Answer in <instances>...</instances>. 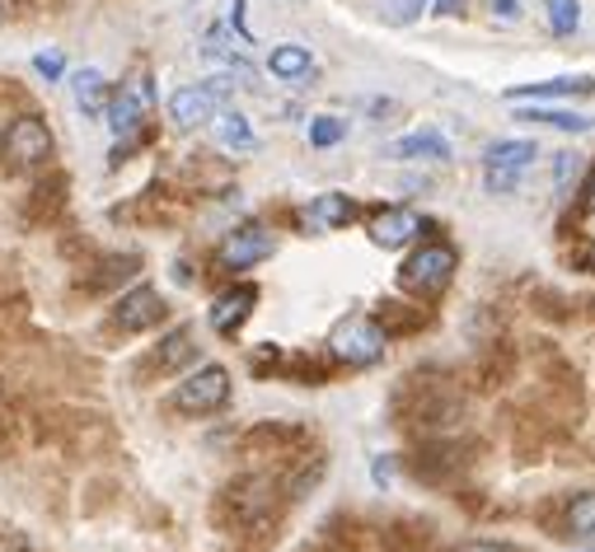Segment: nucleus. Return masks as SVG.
I'll list each match as a JSON object with an SVG mask.
<instances>
[{
	"label": "nucleus",
	"mask_w": 595,
	"mask_h": 552,
	"mask_svg": "<svg viewBox=\"0 0 595 552\" xmlns=\"http://www.w3.org/2000/svg\"><path fill=\"white\" fill-rule=\"evenodd\" d=\"M456 248L450 244H422L417 254L399 267V286L409 291V295H422V299H436L446 286H450V277H456Z\"/></svg>",
	"instance_id": "obj_1"
},
{
	"label": "nucleus",
	"mask_w": 595,
	"mask_h": 552,
	"mask_svg": "<svg viewBox=\"0 0 595 552\" xmlns=\"http://www.w3.org/2000/svg\"><path fill=\"white\" fill-rule=\"evenodd\" d=\"M52 150H57V140L42 118H14L5 136H0V160L10 169H38L52 160Z\"/></svg>",
	"instance_id": "obj_2"
},
{
	"label": "nucleus",
	"mask_w": 595,
	"mask_h": 552,
	"mask_svg": "<svg viewBox=\"0 0 595 552\" xmlns=\"http://www.w3.org/2000/svg\"><path fill=\"white\" fill-rule=\"evenodd\" d=\"M385 328L366 319V314H348L338 328H333V338H328V352H333L338 360H348V366H375V360L385 356Z\"/></svg>",
	"instance_id": "obj_3"
},
{
	"label": "nucleus",
	"mask_w": 595,
	"mask_h": 552,
	"mask_svg": "<svg viewBox=\"0 0 595 552\" xmlns=\"http://www.w3.org/2000/svg\"><path fill=\"white\" fill-rule=\"evenodd\" d=\"M272 501H277V482L268 478V473H244V478H234L226 487V511H230V519L240 529L268 525Z\"/></svg>",
	"instance_id": "obj_4"
},
{
	"label": "nucleus",
	"mask_w": 595,
	"mask_h": 552,
	"mask_svg": "<svg viewBox=\"0 0 595 552\" xmlns=\"http://www.w3.org/2000/svg\"><path fill=\"white\" fill-rule=\"evenodd\" d=\"M169 403H174L179 413H187V417L216 413V407L230 403V370H226V366H202V370H193L187 380H179V389H174V398H169Z\"/></svg>",
	"instance_id": "obj_5"
},
{
	"label": "nucleus",
	"mask_w": 595,
	"mask_h": 552,
	"mask_svg": "<svg viewBox=\"0 0 595 552\" xmlns=\"http://www.w3.org/2000/svg\"><path fill=\"white\" fill-rule=\"evenodd\" d=\"M108 127H113V136H136L141 122H146L150 113V81L141 75V81H127L118 94H108Z\"/></svg>",
	"instance_id": "obj_6"
},
{
	"label": "nucleus",
	"mask_w": 595,
	"mask_h": 552,
	"mask_svg": "<svg viewBox=\"0 0 595 552\" xmlns=\"http://www.w3.org/2000/svg\"><path fill=\"white\" fill-rule=\"evenodd\" d=\"M272 248H277V240H272L268 230H258V225H244V230L226 234V244L216 248V262H221L226 272H248V267H254V262L272 258Z\"/></svg>",
	"instance_id": "obj_7"
},
{
	"label": "nucleus",
	"mask_w": 595,
	"mask_h": 552,
	"mask_svg": "<svg viewBox=\"0 0 595 552\" xmlns=\"http://www.w3.org/2000/svg\"><path fill=\"white\" fill-rule=\"evenodd\" d=\"M160 319H165V295L155 286H132L113 305V323L122 333H146V328H155Z\"/></svg>",
	"instance_id": "obj_8"
},
{
	"label": "nucleus",
	"mask_w": 595,
	"mask_h": 552,
	"mask_svg": "<svg viewBox=\"0 0 595 552\" xmlns=\"http://www.w3.org/2000/svg\"><path fill=\"white\" fill-rule=\"evenodd\" d=\"M216 108H221V99H216L207 85H183L174 99H169V118H174V127L193 132V127H207L216 118Z\"/></svg>",
	"instance_id": "obj_9"
},
{
	"label": "nucleus",
	"mask_w": 595,
	"mask_h": 552,
	"mask_svg": "<svg viewBox=\"0 0 595 552\" xmlns=\"http://www.w3.org/2000/svg\"><path fill=\"white\" fill-rule=\"evenodd\" d=\"M417 234H422V216L409 207H385L371 216V240L380 248H403V244H413Z\"/></svg>",
	"instance_id": "obj_10"
},
{
	"label": "nucleus",
	"mask_w": 595,
	"mask_h": 552,
	"mask_svg": "<svg viewBox=\"0 0 595 552\" xmlns=\"http://www.w3.org/2000/svg\"><path fill=\"white\" fill-rule=\"evenodd\" d=\"M254 305H258V286H248V281H240V286H230L226 295H216V305H211V328L221 338H230V333H240V323L254 314Z\"/></svg>",
	"instance_id": "obj_11"
},
{
	"label": "nucleus",
	"mask_w": 595,
	"mask_h": 552,
	"mask_svg": "<svg viewBox=\"0 0 595 552\" xmlns=\"http://www.w3.org/2000/svg\"><path fill=\"white\" fill-rule=\"evenodd\" d=\"M389 160H450V140L441 132H413L389 146Z\"/></svg>",
	"instance_id": "obj_12"
},
{
	"label": "nucleus",
	"mask_w": 595,
	"mask_h": 552,
	"mask_svg": "<svg viewBox=\"0 0 595 552\" xmlns=\"http://www.w3.org/2000/svg\"><path fill=\"white\" fill-rule=\"evenodd\" d=\"M71 94H75V108H81L85 118H104L108 108V81L94 66H81L71 75Z\"/></svg>",
	"instance_id": "obj_13"
},
{
	"label": "nucleus",
	"mask_w": 595,
	"mask_h": 552,
	"mask_svg": "<svg viewBox=\"0 0 595 552\" xmlns=\"http://www.w3.org/2000/svg\"><path fill=\"white\" fill-rule=\"evenodd\" d=\"M595 81L586 75H562V81H544V85H511L507 99L521 103V99H572V94H591Z\"/></svg>",
	"instance_id": "obj_14"
},
{
	"label": "nucleus",
	"mask_w": 595,
	"mask_h": 552,
	"mask_svg": "<svg viewBox=\"0 0 595 552\" xmlns=\"http://www.w3.org/2000/svg\"><path fill=\"white\" fill-rule=\"evenodd\" d=\"M268 71L277 75V81L295 85V81H305V75L315 71V57H309V47H301V42H281V47H272Z\"/></svg>",
	"instance_id": "obj_15"
},
{
	"label": "nucleus",
	"mask_w": 595,
	"mask_h": 552,
	"mask_svg": "<svg viewBox=\"0 0 595 552\" xmlns=\"http://www.w3.org/2000/svg\"><path fill=\"white\" fill-rule=\"evenodd\" d=\"M535 155H539L535 140H497V146H488V155H483V164L497 173H521Z\"/></svg>",
	"instance_id": "obj_16"
},
{
	"label": "nucleus",
	"mask_w": 595,
	"mask_h": 552,
	"mask_svg": "<svg viewBox=\"0 0 595 552\" xmlns=\"http://www.w3.org/2000/svg\"><path fill=\"white\" fill-rule=\"evenodd\" d=\"M211 127H216V140H221L226 150H234V155H244V150H254L258 146V136H254V127H248V118L244 113H216L211 118Z\"/></svg>",
	"instance_id": "obj_17"
},
{
	"label": "nucleus",
	"mask_w": 595,
	"mask_h": 552,
	"mask_svg": "<svg viewBox=\"0 0 595 552\" xmlns=\"http://www.w3.org/2000/svg\"><path fill=\"white\" fill-rule=\"evenodd\" d=\"M352 216H356V207H352L348 193H319L315 207H309V220H315V225H324V230L352 225Z\"/></svg>",
	"instance_id": "obj_18"
},
{
	"label": "nucleus",
	"mask_w": 595,
	"mask_h": 552,
	"mask_svg": "<svg viewBox=\"0 0 595 552\" xmlns=\"http://www.w3.org/2000/svg\"><path fill=\"white\" fill-rule=\"evenodd\" d=\"M193 356H197L193 333H187V328H174V333L160 342V352H155V370H179V366H187Z\"/></svg>",
	"instance_id": "obj_19"
},
{
	"label": "nucleus",
	"mask_w": 595,
	"mask_h": 552,
	"mask_svg": "<svg viewBox=\"0 0 595 552\" xmlns=\"http://www.w3.org/2000/svg\"><path fill=\"white\" fill-rule=\"evenodd\" d=\"M515 122H544L554 132H591V118L562 113V108H525V113H515Z\"/></svg>",
	"instance_id": "obj_20"
},
{
	"label": "nucleus",
	"mask_w": 595,
	"mask_h": 552,
	"mask_svg": "<svg viewBox=\"0 0 595 552\" xmlns=\"http://www.w3.org/2000/svg\"><path fill=\"white\" fill-rule=\"evenodd\" d=\"M202 57H207L211 66L230 71V75H248V61H244V57H240V52H234V47L226 42V34H221V28H216V34L207 38V47H202Z\"/></svg>",
	"instance_id": "obj_21"
},
{
	"label": "nucleus",
	"mask_w": 595,
	"mask_h": 552,
	"mask_svg": "<svg viewBox=\"0 0 595 552\" xmlns=\"http://www.w3.org/2000/svg\"><path fill=\"white\" fill-rule=\"evenodd\" d=\"M568 533H576V539H595V492H582L568 501Z\"/></svg>",
	"instance_id": "obj_22"
},
{
	"label": "nucleus",
	"mask_w": 595,
	"mask_h": 552,
	"mask_svg": "<svg viewBox=\"0 0 595 552\" xmlns=\"http://www.w3.org/2000/svg\"><path fill=\"white\" fill-rule=\"evenodd\" d=\"M544 10H549V28L558 38H572L582 28V0H544Z\"/></svg>",
	"instance_id": "obj_23"
},
{
	"label": "nucleus",
	"mask_w": 595,
	"mask_h": 552,
	"mask_svg": "<svg viewBox=\"0 0 595 552\" xmlns=\"http://www.w3.org/2000/svg\"><path fill=\"white\" fill-rule=\"evenodd\" d=\"M342 136H348V122H342V118H333V113H319V118H309V146H315V150L338 146Z\"/></svg>",
	"instance_id": "obj_24"
},
{
	"label": "nucleus",
	"mask_w": 595,
	"mask_h": 552,
	"mask_svg": "<svg viewBox=\"0 0 595 552\" xmlns=\"http://www.w3.org/2000/svg\"><path fill=\"white\" fill-rule=\"evenodd\" d=\"M136 267H141V262H136L132 254H127V258H108V262L99 267V286H113V281H118V277H132V272H136Z\"/></svg>",
	"instance_id": "obj_25"
},
{
	"label": "nucleus",
	"mask_w": 595,
	"mask_h": 552,
	"mask_svg": "<svg viewBox=\"0 0 595 552\" xmlns=\"http://www.w3.org/2000/svg\"><path fill=\"white\" fill-rule=\"evenodd\" d=\"M427 5H432V0H389V20H394V24H413Z\"/></svg>",
	"instance_id": "obj_26"
},
{
	"label": "nucleus",
	"mask_w": 595,
	"mask_h": 552,
	"mask_svg": "<svg viewBox=\"0 0 595 552\" xmlns=\"http://www.w3.org/2000/svg\"><path fill=\"white\" fill-rule=\"evenodd\" d=\"M34 66L47 75V81H57V75L66 71V61H61V52H38V61H34Z\"/></svg>",
	"instance_id": "obj_27"
},
{
	"label": "nucleus",
	"mask_w": 595,
	"mask_h": 552,
	"mask_svg": "<svg viewBox=\"0 0 595 552\" xmlns=\"http://www.w3.org/2000/svg\"><path fill=\"white\" fill-rule=\"evenodd\" d=\"M450 552H511V548H502V543H483V539H474V543H460V548H450Z\"/></svg>",
	"instance_id": "obj_28"
},
{
	"label": "nucleus",
	"mask_w": 595,
	"mask_h": 552,
	"mask_svg": "<svg viewBox=\"0 0 595 552\" xmlns=\"http://www.w3.org/2000/svg\"><path fill=\"white\" fill-rule=\"evenodd\" d=\"M493 10L502 14V20H521V0H493Z\"/></svg>",
	"instance_id": "obj_29"
},
{
	"label": "nucleus",
	"mask_w": 595,
	"mask_h": 552,
	"mask_svg": "<svg viewBox=\"0 0 595 552\" xmlns=\"http://www.w3.org/2000/svg\"><path fill=\"white\" fill-rule=\"evenodd\" d=\"M572 173H576V155H558V187L568 183Z\"/></svg>",
	"instance_id": "obj_30"
},
{
	"label": "nucleus",
	"mask_w": 595,
	"mask_h": 552,
	"mask_svg": "<svg viewBox=\"0 0 595 552\" xmlns=\"http://www.w3.org/2000/svg\"><path fill=\"white\" fill-rule=\"evenodd\" d=\"M460 5H464V0H432V14H460Z\"/></svg>",
	"instance_id": "obj_31"
},
{
	"label": "nucleus",
	"mask_w": 595,
	"mask_h": 552,
	"mask_svg": "<svg viewBox=\"0 0 595 552\" xmlns=\"http://www.w3.org/2000/svg\"><path fill=\"white\" fill-rule=\"evenodd\" d=\"M0 24H5V0H0Z\"/></svg>",
	"instance_id": "obj_32"
},
{
	"label": "nucleus",
	"mask_w": 595,
	"mask_h": 552,
	"mask_svg": "<svg viewBox=\"0 0 595 552\" xmlns=\"http://www.w3.org/2000/svg\"><path fill=\"white\" fill-rule=\"evenodd\" d=\"M576 552H591V548H576Z\"/></svg>",
	"instance_id": "obj_33"
}]
</instances>
